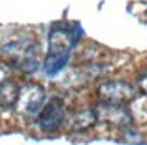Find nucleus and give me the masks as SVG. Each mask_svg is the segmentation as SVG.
<instances>
[{
	"mask_svg": "<svg viewBox=\"0 0 147 145\" xmlns=\"http://www.w3.org/2000/svg\"><path fill=\"white\" fill-rule=\"evenodd\" d=\"M81 38V27L77 23H56L49 36V56L43 64L47 75H56L61 72L70 57V50Z\"/></svg>",
	"mask_w": 147,
	"mask_h": 145,
	"instance_id": "obj_1",
	"label": "nucleus"
},
{
	"mask_svg": "<svg viewBox=\"0 0 147 145\" xmlns=\"http://www.w3.org/2000/svg\"><path fill=\"white\" fill-rule=\"evenodd\" d=\"M36 43L32 41H14L4 47V54L7 56L14 66L24 72H34L38 68V57H36Z\"/></svg>",
	"mask_w": 147,
	"mask_h": 145,
	"instance_id": "obj_2",
	"label": "nucleus"
},
{
	"mask_svg": "<svg viewBox=\"0 0 147 145\" xmlns=\"http://www.w3.org/2000/svg\"><path fill=\"white\" fill-rule=\"evenodd\" d=\"M63 118H65V104L61 99L54 97L41 107L38 115V126L45 133H54L61 127Z\"/></svg>",
	"mask_w": 147,
	"mask_h": 145,
	"instance_id": "obj_3",
	"label": "nucleus"
},
{
	"mask_svg": "<svg viewBox=\"0 0 147 145\" xmlns=\"http://www.w3.org/2000/svg\"><path fill=\"white\" fill-rule=\"evenodd\" d=\"M45 100V93H43L41 86L38 84H27L24 90H20L18 95V109L25 111V113H38L41 111V107L45 106L43 104Z\"/></svg>",
	"mask_w": 147,
	"mask_h": 145,
	"instance_id": "obj_4",
	"label": "nucleus"
},
{
	"mask_svg": "<svg viewBox=\"0 0 147 145\" xmlns=\"http://www.w3.org/2000/svg\"><path fill=\"white\" fill-rule=\"evenodd\" d=\"M97 118L102 120V122H108V124H113V126H126L129 124V115L127 111L124 109L122 104H109V102H102L97 111Z\"/></svg>",
	"mask_w": 147,
	"mask_h": 145,
	"instance_id": "obj_5",
	"label": "nucleus"
},
{
	"mask_svg": "<svg viewBox=\"0 0 147 145\" xmlns=\"http://www.w3.org/2000/svg\"><path fill=\"white\" fill-rule=\"evenodd\" d=\"M100 95L104 99V102L124 104L126 100L135 97V90L126 83H108L100 88Z\"/></svg>",
	"mask_w": 147,
	"mask_h": 145,
	"instance_id": "obj_6",
	"label": "nucleus"
},
{
	"mask_svg": "<svg viewBox=\"0 0 147 145\" xmlns=\"http://www.w3.org/2000/svg\"><path fill=\"white\" fill-rule=\"evenodd\" d=\"M20 88L14 83V79L9 75V70L0 66V104L11 106L13 102L18 100Z\"/></svg>",
	"mask_w": 147,
	"mask_h": 145,
	"instance_id": "obj_7",
	"label": "nucleus"
},
{
	"mask_svg": "<svg viewBox=\"0 0 147 145\" xmlns=\"http://www.w3.org/2000/svg\"><path fill=\"white\" fill-rule=\"evenodd\" d=\"M140 86H142V88L147 91V72H145V74L142 75V79H140Z\"/></svg>",
	"mask_w": 147,
	"mask_h": 145,
	"instance_id": "obj_8",
	"label": "nucleus"
}]
</instances>
